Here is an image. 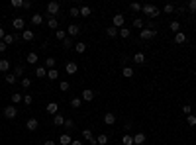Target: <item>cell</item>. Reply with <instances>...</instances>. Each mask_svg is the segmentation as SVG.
<instances>
[{"instance_id": "6da1fadb", "label": "cell", "mask_w": 196, "mask_h": 145, "mask_svg": "<svg viewBox=\"0 0 196 145\" xmlns=\"http://www.w3.org/2000/svg\"><path fill=\"white\" fill-rule=\"evenodd\" d=\"M16 116H18V108H16L14 104H10V106L4 108V118H6V120H14Z\"/></svg>"}, {"instance_id": "7a4b0ae2", "label": "cell", "mask_w": 196, "mask_h": 145, "mask_svg": "<svg viewBox=\"0 0 196 145\" xmlns=\"http://www.w3.org/2000/svg\"><path fill=\"white\" fill-rule=\"evenodd\" d=\"M155 35H157V31L153 30V28H143V30L139 31V37H141V39H143V41L151 39V37H155Z\"/></svg>"}, {"instance_id": "3957f363", "label": "cell", "mask_w": 196, "mask_h": 145, "mask_svg": "<svg viewBox=\"0 0 196 145\" xmlns=\"http://www.w3.org/2000/svg\"><path fill=\"white\" fill-rule=\"evenodd\" d=\"M59 10H61L59 2H49V4H47V12H49V18H55V16L59 14Z\"/></svg>"}, {"instance_id": "277c9868", "label": "cell", "mask_w": 196, "mask_h": 145, "mask_svg": "<svg viewBox=\"0 0 196 145\" xmlns=\"http://www.w3.org/2000/svg\"><path fill=\"white\" fill-rule=\"evenodd\" d=\"M12 28L18 31H24L26 30V22H24V18H14L12 20Z\"/></svg>"}, {"instance_id": "5b68a950", "label": "cell", "mask_w": 196, "mask_h": 145, "mask_svg": "<svg viewBox=\"0 0 196 145\" xmlns=\"http://www.w3.org/2000/svg\"><path fill=\"white\" fill-rule=\"evenodd\" d=\"M65 71H67V74H75L78 71V65L75 63V61H67V65H65Z\"/></svg>"}, {"instance_id": "8992f818", "label": "cell", "mask_w": 196, "mask_h": 145, "mask_svg": "<svg viewBox=\"0 0 196 145\" xmlns=\"http://www.w3.org/2000/svg\"><path fill=\"white\" fill-rule=\"evenodd\" d=\"M45 110H47V114L57 116V112H59V104H57V102H49V104L45 106Z\"/></svg>"}, {"instance_id": "52a82bcc", "label": "cell", "mask_w": 196, "mask_h": 145, "mask_svg": "<svg viewBox=\"0 0 196 145\" xmlns=\"http://www.w3.org/2000/svg\"><path fill=\"white\" fill-rule=\"evenodd\" d=\"M37 127H39V124H37L35 118H30V120L26 122V130H28V131H35Z\"/></svg>"}, {"instance_id": "ba28073f", "label": "cell", "mask_w": 196, "mask_h": 145, "mask_svg": "<svg viewBox=\"0 0 196 145\" xmlns=\"http://www.w3.org/2000/svg\"><path fill=\"white\" fill-rule=\"evenodd\" d=\"M124 24H126V18H124L122 14H116L114 16V28H120V30H122Z\"/></svg>"}, {"instance_id": "9c48e42d", "label": "cell", "mask_w": 196, "mask_h": 145, "mask_svg": "<svg viewBox=\"0 0 196 145\" xmlns=\"http://www.w3.org/2000/svg\"><path fill=\"white\" fill-rule=\"evenodd\" d=\"M104 124H106V126H114V124H116V116L112 114V112L104 114Z\"/></svg>"}, {"instance_id": "30bf717a", "label": "cell", "mask_w": 196, "mask_h": 145, "mask_svg": "<svg viewBox=\"0 0 196 145\" xmlns=\"http://www.w3.org/2000/svg\"><path fill=\"white\" fill-rule=\"evenodd\" d=\"M141 12H143L145 16H153V12H155V6H153V4H143V6H141Z\"/></svg>"}, {"instance_id": "8fae6325", "label": "cell", "mask_w": 196, "mask_h": 145, "mask_svg": "<svg viewBox=\"0 0 196 145\" xmlns=\"http://www.w3.org/2000/svg\"><path fill=\"white\" fill-rule=\"evenodd\" d=\"M82 100H85V102L94 100V92H92L90 88H85V90H82Z\"/></svg>"}, {"instance_id": "7c38bea8", "label": "cell", "mask_w": 196, "mask_h": 145, "mask_svg": "<svg viewBox=\"0 0 196 145\" xmlns=\"http://www.w3.org/2000/svg\"><path fill=\"white\" fill-rule=\"evenodd\" d=\"M143 143H145V133L139 131V133L133 135V145H143Z\"/></svg>"}, {"instance_id": "4fadbf2b", "label": "cell", "mask_w": 196, "mask_h": 145, "mask_svg": "<svg viewBox=\"0 0 196 145\" xmlns=\"http://www.w3.org/2000/svg\"><path fill=\"white\" fill-rule=\"evenodd\" d=\"M67 34H69V35H78V34H81V28H78L77 24H71V26L67 28Z\"/></svg>"}, {"instance_id": "5bb4252c", "label": "cell", "mask_w": 196, "mask_h": 145, "mask_svg": "<svg viewBox=\"0 0 196 145\" xmlns=\"http://www.w3.org/2000/svg\"><path fill=\"white\" fill-rule=\"evenodd\" d=\"M47 28H49V30H55V31H57V28H59V20H57V18H49V20H47Z\"/></svg>"}, {"instance_id": "9a60e30c", "label": "cell", "mask_w": 196, "mask_h": 145, "mask_svg": "<svg viewBox=\"0 0 196 145\" xmlns=\"http://www.w3.org/2000/svg\"><path fill=\"white\" fill-rule=\"evenodd\" d=\"M59 143H61V145H71V143H73V137H71L69 133H63V135L59 137Z\"/></svg>"}, {"instance_id": "2e32d148", "label": "cell", "mask_w": 196, "mask_h": 145, "mask_svg": "<svg viewBox=\"0 0 196 145\" xmlns=\"http://www.w3.org/2000/svg\"><path fill=\"white\" fill-rule=\"evenodd\" d=\"M26 61H28V63H32V65H35L37 61H39V57H37V53H35V51H32V53H28Z\"/></svg>"}, {"instance_id": "e0dca14e", "label": "cell", "mask_w": 196, "mask_h": 145, "mask_svg": "<svg viewBox=\"0 0 196 145\" xmlns=\"http://www.w3.org/2000/svg\"><path fill=\"white\" fill-rule=\"evenodd\" d=\"M184 41H186V35L182 34V31H178V34H174V43H177V45H182V43H184Z\"/></svg>"}, {"instance_id": "ac0fdd59", "label": "cell", "mask_w": 196, "mask_h": 145, "mask_svg": "<svg viewBox=\"0 0 196 145\" xmlns=\"http://www.w3.org/2000/svg\"><path fill=\"white\" fill-rule=\"evenodd\" d=\"M32 24L33 26H41V24H43V16L41 14H33L32 16Z\"/></svg>"}, {"instance_id": "d6986e66", "label": "cell", "mask_w": 196, "mask_h": 145, "mask_svg": "<svg viewBox=\"0 0 196 145\" xmlns=\"http://www.w3.org/2000/svg\"><path fill=\"white\" fill-rule=\"evenodd\" d=\"M16 37H18V35H14V34H6V35H4V43H6V45H12V43H14V41H16Z\"/></svg>"}, {"instance_id": "ffe728a7", "label": "cell", "mask_w": 196, "mask_h": 145, "mask_svg": "<svg viewBox=\"0 0 196 145\" xmlns=\"http://www.w3.org/2000/svg\"><path fill=\"white\" fill-rule=\"evenodd\" d=\"M8 69H10V61H8V59H0V71L8 73Z\"/></svg>"}, {"instance_id": "44dd1931", "label": "cell", "mask_w": 196, "mask_h": 145, "mask_svg": "<svg viewBox=\"0 0 196 145\" xmlns=\"http://www.w3.org/2000/svg\"><path fill=\"white\" fill-rule=\"evenodd\" d=\"M22 39H24V41H32V39H33V31H32V30H24V31H22Z\"/></svg>"}, {"instance_id": "7402d4cb", "label": "cell", "mask_w": 196, "mask_h": 145, "mask_svg": "<svg viewBox=\"0 0 196 145\" xmlns=\"http://www.w3.org/2000/svg\"><path fill=\"white\" fill-rule=\"evenodd\" d=\"M78 12H81V16H82V18H88L92 10H90V6H81V8H78Z\"/></svg>"}, {"instance_id": "603a6c76", "label": "cell", "mask_w": 196, "mask_h": 145, "mask_svg": "<svg viewBox=\"0 0 196 145\" xmlns=\"http://www.w3.org/2000/svg\"><path fill=\"white\" fill-rule=\"evenodd\" d=\"M65 124V118L61 114H57V116H53V126H63Z\"/></svg>"}, {"instance_id": "cb8c5ba5", "label": "cell", "mask_w": 196, "mask_h": 145, "mask_svg": "<svg viewBox=\"0 0 196 145\" xmlns=\"http://www.w3.org/2000/svg\"><path fill=\"white\" fill-rule=\"evenodd\" d=\"M35 77H39V78H45V77H47L45 67H35Z\"/></svg>"}, {"instance_id": "d4e9b609", "label": "cell", "mask_w": 196, "mask_h": 145, "mask_svg": "<svg viewBox=\"0 0 196 145\" xmlns=\"http://www.w3.org/2000/svg\"><path fill=\"white\" fill-rule=\"evenodd\" d=\"M4 78H6V82H8V84H14V82L18 81V77H16L14 73H6V77H4Z\"/></svg>"}, {"instance_id": "484cf974", "label": "cell", "mask_w": 196, "mask_h": 145, "mask_svg": "<svg viewBox=\"0 0 196 145\" xmlns=\"http://www.w3.org/2000/svg\"><path fill=\"white\" fill-rule=\"evenodd\" d=\"M118 28H114V26H110V28H108V30H106V35L108 37H116V35H118Z\"/></svg>"}, {"instance_id": "4316f807", "label": "cell", "mask_w": 196, "mask_h": 145, "mask_svg": "<svg viewBox=\"0 0 196 145\" xmlns=\"http://www.w3.org/2000/svg\"><path fill=\"white\" fill-rule=\"evenodd\" d=\"M75 51H77V53H85L86 51V45L82 43V41H78V43H75Z\"/></svg>"}, {"instance_id": "83f0119b", "label": "cell", "mask_w": 196, "mask_h": 145, "mask_svg": "<svg viewBox=\"0 0 196 145\" xmlns=\"http://www.w3.org/2000/svg\"><path fill=\"white\" fill-rule=\"evenodd\" d=\"M133 61L139 63V65H143L145 63V55H143V53H135V55H133Z\"/></svg>"}, {"instance_id": "f1b7e54d", "label": "cell", "mask_w": 196, "mask_h": 145, "mask_svg": "<svg viewBox=\"0 0 196 145\" xmlns=\"http://www.w3.org/2000/svg\"><path fill=\"white\" fill-rule=\"evenodd\" d=\"M96 143H98V145H106V143H108V135H106V133H100L98 137H96Z\"/></svg>"}, {"instance_id": "f546056e", "label": "cell", "mask_w": 196, "mask_h": 145, "mask_svg": "<svg viewBox=\"0 0 196 145\" xmlns=\"http://www.w3.org/2000/svg\"><path fill=\"white\" fill-rule=\"evenodd\" d=\"M169 28L174 31V34H178V31H181V24H178L177 20H174V22H171V24H169Z\"/></svg>"}, {"instance_id": "4dcf8cb0", "label": "cell", "mask_w": 196, "mask_h": 145, "mask_svg": "<svg viewBox=\"0 0 196 145\" xmlns=\"http://www.w3.org/2000/svg\"><path fill=\"white\" fill-rule=\"evenodd\" d=\"M82 139H86V141H92V131L90 130H82Z\"/></svg>"}, {"instance_id": "1f68e13d", "label": "cell", "mask_w": 196, "mask_h": 145, "mask_svg": "<svg viewBox=\"0 0 196 145\" xmlns=\"http://www.w3.org/2000/svg\"><path fill=\"white\" fill-rule=\"evenodd\" d=\"M122 74H124L126 78H131V77H133V69H131V67H124Z\"/></svg>"}, {"instance_id": "d6a6232c", "label": "cell", "mask_w": 196, "mask_h": 145, "mask_svg": "<svg viewBox=\"0 0 196 145\" xmlns=\"http://www.w3.org/2000/svg\"><path fill=\"white\" fill-rule=\"evenodd\" d=\"M122 145H133V135H124L122 137Z\"/></svg>"}, {"instance_id": "836d02e7", "label": "cell", "mask_w": 196, "mask_h": 145, "mask_svg": "<svg viewBox=\"0 0 196 145\" xmlns=\"http://www.w3.org/2000/svg\"><path fill=\"white\" fill-rule=\"evenodd\" d=\"M57 77H59V73H57V69H49V71H47V78H51V81H55Z\"/></svg>"}, {"instance_id": "e575fe53", "label": "cell", "mask_w": 196, "mask_h": 145, "mask_svg": "<svg viewBox=\"0 0 196 145\" xmlns=\"http://www.w3.org/2000/svg\"><path fill=\"white\" fill-rule=\"evenodd\" d=\"M81 104H82V98H71V106L73 108H81Z\"/></svg>"}, {"instance_id": "d590c367", "label": "cell", "mask_w": 196, "mask_h": 145, "mask_svg": "<svg viewBox=\"0 0 196 145\" xmlns=\"http://www.w3.org/2000/svg\"><path fill=\"white\" fill-rule=\"evenodd\" d=\"M63 47H65V49L75 47V43H73V39H71V37H65V39H63Z\"/></svg>"}, {"instance_id": "8d00e7d4", "label": "cell", "mask_w": 196, "mask_h": 145, "mask_svg": "<svg viewBox=\"0 0 196 145\" xmlns=\"http://www.w3.org/2000/svg\"><path fill=\"white\" fill-rule=\"evenodd\" d=\"M130 34H131V31H130V30H128V28H122V30H120V31H118V35H122V37H124V39H128V37H130Z\"/></svg>"}, {"instance_id": "74e56055", "label": "cell", "mask_w": 196, "mask_h": 145, "mask_svg": "<svg viewBox=\"0 0 196 145\" xmlns=\"http://www.w3.org/2000/svg\"><path fill=\"white\" fill-rule=\"evenodd\" d=\"M133 28H137V30H143V20H141V18H135V20H133Z\"/></svg>"}, {"instance_id": "f35d334b", "label": "cell", "mask_w": 196, "mask_h": 145, "mask_svg": "<svg viewBox=\"0 0 196 145\" xmlns=\"http://www.w3.org/2000/svg\"><path fill=\"white\" fill-rule=\"evenodd\" d=\"M55 63H57V61L53 59V57H47V59H45V65H47L49 69H55Z\"/></svg>"}, {"instance_id": "ab89813d", "label": "cell", "mask_w": 196, "mask_h": 145, "mask_svg": "<svg viewBox=\"0 0 196 145\" xmlns=\"http://www.w3.org/2000/svg\"><path fill=\"white\" fill-rule=\"evenodd\" d=\"M55 37H57V39H61V41H63L65 37H67V30H65V31H63V30H57V31H55Z\"/></svg>"}, {"instance_id": "60d3db41", "label": "cell", "mask_w": 196, "mask_h": 145, "mask_svg": "<svg viewBox=\"0 0 196 145\" xmlns=\"http://www.w3.org/2000/svg\"><path fill=\"white\" fill-rule=\"evenodd\" d=\"M63 126L67 127V130H73V127H75V122L71 118H65V124H63Z\"/></svg>"}, {"instance_id": "b9f144b4", "label": "cell", "mask_w": 196, "mask_h": 145, "mask_svg": "<svg viewBox=\"0 0 196 145\" xmlns=\"http://www.w3.org/2000/svg\"><path fill=\"white\" fill-rule=\"evenodd\" d=\"M20 100H24L22 94H12V104H20Z\"/></svg>"}, {"instance_id": "7bdbcfd3", "label": "cell", "mask_w": 196, "mask_h": 145, "mask_svg": "<svg viewBox=\"0 0 196 145\" xmlns=\"http://www.w3.org/2000/svg\"><path fill=\"white\" fill-rule=\"evenodd\" d=\"M69 16H71V18H78V16H81L78 8H71V10H69Z\"/></svg>"}, {"instance_id": "ee69618b", "label": "cell", "mask_w": 196, "mask_h": 145, "mask_svg": "<svg viewBox=\"0 0 196 145\" xmlns=\"http://www.w3.org/2000/svg\"><path fill=\"white\" fill-rule=\"evenodd\" d=\"M10 6H12V8H22V6H24V0H12Z\"/></svg>"}, {"instance_id": "f6af8a7d", "label": "cell", "mask_w": 196, "mask_h": 145, "mask_svg": "<svg viewBox=\"0 0 196 145\" xmlns=\"http://www.w3.org/2000/svg\"><path fill=\"white\" fill-rule=\"evenodd\" d=\"M32 102H33V96H32V94H24V104L30 106Z\"/></svg>"}, {"instance_id": "bcb514c9", "label": "cell", "mask_w": 196, "mask_h": 145, "mask_svg": "<svg viewBox=\"0 0 196 145\" xmlns=\"http://www.w3.org/2000/svg\"><path fill=\"white\" fill-rule=\"evenodd\" d=\"M14 74H16V77H22V74H24V67H22V65L14 67Z\"/></svg>"}, {"instance_id": "7dc6e473", "label": "cell", "mask_w": 196, "mask_h": 145, "mask_svg": "<svg viewBox=\"0 0 196 145\" xmlns=\"http://www.w3.org/2000/svg\"><path fill=\"white\" fill-rule=\"evenodd\" d=\"M130 10H131V12H141V4H137V2L130 4Z\"/></svg>"}, {"instance_id": "c3c4849f", "label": "cell", "mask_w": 196, "mask_h": 145, "mask_svg": "<svg viewBox=\"0 0 196 145\" xmlns=\"http://www.w3.org/2000/svg\"><path fill=\"white\" fill-rule=\"evenodd\" d=\"M59 88H61V90H63V92H67V90H69V88H71V84H69V82H67V81H61V84H59Z\"/></svg>"}, {"instance_id": "681fc988", "label": "cell", "mask_w": 196, "mask_h": 145, "mask_svg": "<svg viewBox=\"0 0 196 145\" xmlns=\"http://www.w3.org/2000/svg\"><path fill=\"white\" fill-rule=\"evenodd\" d=\"M163 12H165V14H173V12H174V6H173V4H167V6L163 8Z\"/></svg>"}, {"instance_id": "f907efd6", "label": "cell", "mask_w": 196, "mask_h": 145, "mask_svg": "<svg viewBox=\"0 0 196 145\" xmlns=\"http://www.w3.org/2000/svg\"><path fill=\"white\" fill-rule=\"evenodd\" d=\"M186 120H188V126H196V116H194V114L186 116Z\"/></svg>"}, {"instance_id": "816d5d0a", "label": "cell", "mask_w": 196, "mask_h": 145, "mask_svg": "<svg viewBox=\"0 0 196 145\" xmlns=\"http://www.w3.org/2000/svg\"><path fill=\"white\" fill-rule=\"evenodd\" d=\"M20 82H22V86H24V88H30V86H32V81H30V78H22Z\"/></svg>"}, {"instance_id": "f5cc1de1", "label": "cell", "mask_w": 196, "mask_h": 145, "mask_svg": "<svg viewBox=\"0 0 196 145\" xmlns=\"http://www.w3.org/2000/svg\"><path fill=\"white\" fill-rule=\"evenodd\" d=\"M182 114H186V116H190V114H192V108H190V106H188V104H184V106H182Z\"/></svg>"}, {"instance_id": "db71d44e", "label": "cell", "mask_w": 196, "mask_h": 145, "mask_svg": "<svg viewBox=\"0 0 196 145\" xmlns=\"http://www.w3.org/2000/svg\"><path fill=\"white\" fill-rule=\"evenodd\" d=\"M188 10L190 12H196V0H190V2H188Z\"/></svg>"}, {"instance_id": "11a10c76", "label": "cell", "mask_w": 196, "mask_h": 145, "mask_svg": "<svg viewBox=\"0 0 196 145\" xmlns=\"http://www.w3.org/2000/svg\"><path fill=\"white\" fill-rule=\"evenodd\" d=\"M6 49H8V45L4 43V41H0V53H4V51H6Z\"/></svg>"}, {"instance_id": "9f6ffc18", "label": "cell", "mask_w": 196, "mask_h": 145, "mask_svg": "<svg viewBox=\"0 0 196 145\" xmlns=\"http://www.w3.org/2000/svg\"><path fill=\"white\" fill-rule=\"evenodd\" d=\"M22 8H26V10H30V8H32V2H30V0H24V6Z\"/></svg>"}, {"instance_id": "6f0895ef", "label": "cell", "mask_w": 196, "mask_h": 145, "mask_svg": "<svg viewBox=\"0 0 196 145\" xmlns=\"http://www.w3.org/2000/svg\"><path fill=\"white\" fill-rule=\"evenodd\" d=\"M157 16H161V10L155 6V12H153V16H151V18H157Z\"/></svg>"}, {"instance_id": "680465c9", "label": "cell", "mask_w": 196, "mask_h": 145, "mask_svg": "<svg viewBox=\"0 0 196 145\" xmlns=\"http://www.w3.org/2000/svg\"><path fill=\"white\" fill-rule=\"evenodd\" d=\"M4 35H6V31H4V28H0V41L4 39Z\"/></svg>"}, {"instance_id": "91938a15", "label": "cell", "mask_w": 196, "mask_h": 145, "mask_svg": "<svg viewBox=\"0 0 196 145\" xmlns=\"http://www.w3.org/2000/svg\"><path fill=\"white\" fill-rule=\"evenodd\" d=\"M71 145H82V141H75V139H73V143H71Z\"/></svg>"}, {"instance_id": "94428289", "label": "cell", "mask_w": 196, "mask_h": 145, "mask_svg": "<svg viewBox=\"0 0 196 145\" xmlns=\"http://www.w3.org/2000/svg\"><path fill=\"white\" fill-rule=\"evenodd\" d=\"M43 145H55V141H45Z\"/></svg>"}]
</instances>
